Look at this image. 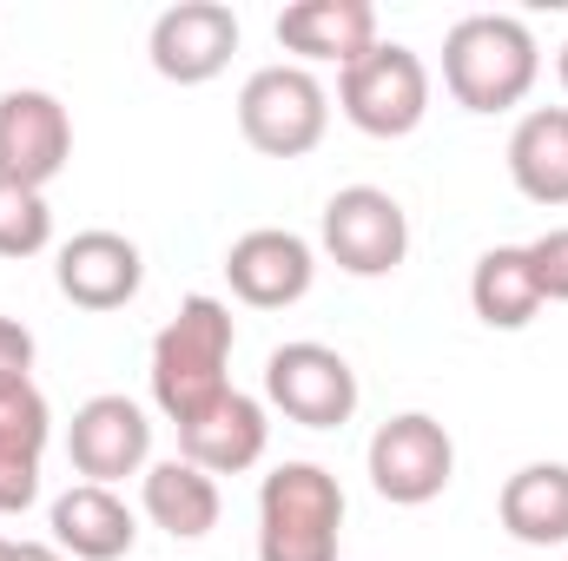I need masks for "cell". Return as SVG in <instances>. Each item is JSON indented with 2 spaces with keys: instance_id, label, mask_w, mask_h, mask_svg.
<instances>
[{
  "instance_id": "cell-11",
  "label": "cell",
  "mask_w": 568,
  "mask_h": 561,
  "mask_svg": "<svg viewBox=\"0 0 568 561\" xmlns=\"http://www.w3.org/2000/svg\"><path fill=\"white\" fill-rule=\"evenodd\" d=\"M73 159V120L47 86L0 93V178L47 192Z\"/></svg>"
},
{
  "instance_id": "cell-5",
  "label": "cell",
  "mask_w": 568,
  "mask_h": 561,
  "mask_svg": "<svg viewBox=\"0 0 568 561\" xmlns=\"http://www.w3.org/2000/svg\"><path fill=\"white\" fill-rule=\"evenodd\" d=\"M239 133L265 159H304V152H317L324 133H331V93H324V80L311 67H297V60L258 67L239 86Z\"/></svg>"
},
{
  "instance_id": "cell-7",
  "label": "cell",
  "mask_w": 568,
  "mask_h": 561,
  "mask_svg": "<svg viewBox=\"0 0 568 561\" xmlns=\"http://www.w3.org/2000/svg\"><path fill=\"white\" fill-rule=\"evenodd\" d=\"M357 370L344 350L317 344V337H297V344H278L265 357V404L284 410L304 429H344L357 417Z\"/></svg>"
},
{
  "instance_id": "cell-3",
  "label": "cell",
  "mask_w": 568,
  "mask_h": 561,
  "mask_svg": "<svg viewBox=\"0 0 568 561\" xmlns=\"http://www.w3.org/2000/svg\"><path fill=\"white\" fill-rule=\"evenodd\" d=\"M344 489L324 462H278L258 482V561H337Z\"/></svg>"
},
{
  "instance_id": "cell-27",
  "label": "cell",
  "mask_w": 568,
  "mask_h": 561,
  "mask_svg": "<svg viewBox=\"0 0 568 561\" xmlns=\"http://www.w3.org/2000/svg\"><path fill=\"white\" fill-rule=\"evenodd\" d=\"M7 555H13V542H7V536H0V561H7Z\"/></svg>"
},
{
  "instance_id": "cell-19",
  "label": "cell",
  "mask_w": 568,
  "mask_h": 561,
  "mask_svg": "<svg viewBox=\"0 0 568 561\" xmlns=\"http://www.w3.org/2000/svg\"><path fill=\"white\" fill-rule=\"evenodd\" d=\"M496 516L523 549H568V462H523L503 482Z\"/></svg>"
},
{
  "instance_id": "cell-1",
  "label": "cell",
  "mask_w": 568,
  "mask_h": 561,
  "mask_svg": "<svg viewBox=\"0 0 568 561\" xmlns=\"http://www.w3.org/2000/svg\"><path fill=\"white\" fill-rule=\"evenodd\" d=\"M542 47L516 13H463L443 33V86L463 113H509L536 93Z\"/></svg>"
},
{
  "instance_id": "cell-23",
  "label": "cell",
  "mask_w": 568,
  "mask_h": 561,
  "mask_svg": "<svg viewBox=\"0 0 568 561\" xmlns=\"http://www.w3.org/2000/svg\"><path fill=\"white\" fill-rule=\"evenodd\" d=\"M529 265L542 284V304H568V225H549L542 238H529Z\"/></svg>"
},
{
  "instance_id": "cell-24",
  "label": "cell",
  "mask_w": 568,
  "mask_h": 561,
  "mask_svg": "<svg viewBox=\"0 0 568 561\" xmlns=\"http://www.w3.org/2000/svg\"><path fill=\"white\" fill-rule=\"evenodd\" d=\"M33 384V330L20 317H0V397Z\"/></svg>"
},
{
  "instance_id": "cell-4",
  "label": "cell",
  "mask_w": 568,
  "mask_h": 561,
  "mask_svg": "<svg viewBox=\"0 0 568 561\" xmlns=\"http://www.w3.org/2000/svg\"><path fill=\"white\" fill-rule=\"evenodd\" d=\"M337 106L364 140H410L429 120V67L417 47L377 40L364 60L337 73Z\"/></svg>"
},
{
  "instance_id": "cell-16",
  "label": "cell",
  "mask_w": 568,
  "mask_h": 561,
  "mask_svg": "<svg viewBox=\"0 0 568 561\" xmlns=\"http://www.w3.org/2000/svg\"><path fill=\"white\" fill-rule=\"evenodd\" d=\"M47 529L67 561H120L140 542V516L120 502V489H100V482H73L67 496H53Z\"/></svg>"
},
{
  "instance_id": "cell-13",
  "label": "cell",
  "mask_w": 568,
  "mask_h": 561,
  "mask_svg": "<svg viewBox=\"0 0 568 561\" xmlns=\"http://www.w3.org/2000/svg\"><path fill=\"white\" fill-rule=\"evenodd\" d=\"M311 278H317V252H311V238H297L284 225H258V232L232 238V252H225V284L252 310L297 304L311 290Z\"/></svg>"
},
{
  "instance_id": "cell-18",
  "label": "cell",
  "mask_w": 568,
  "mask_h": 561,
  "mask_svg": "<svg viewBox=\"0 0 568 561\" xmlns=\"http://www.w3.org/2000/svg\"><path fill=\"white\" fill-rule=\"evenodd\" d=\"M53 436V410L33 384L0 397V516H27L40 502V456Z\"/></svg>"
},
{
  "instance_id": "cell-12",
  "label": "cell",
  "mask_w": 568,
  "mask_h": 561,
  "mask_svg": "<svg viewBox=\"0 0 568 561\" xmlns=\"http://www.w3.org/2000/svg\"><path fill=\"white\" fill-rule=\"evenodd\" d=\"M53 284H60V297L80 304V310H126L145 284V258L126 232L93 225V232H73V238L60 245Z\"/></svg>"
},
{
  "instance_id": "cell-6",
  "label": "cell",
  "mask_w": 568,
  "mask_h": 561,
  "mask_svg": "<svg viewBox=\"0 0 568 561\" xmlns=\"http://www.w3.org/2000/svg\"><path fill=\"white\" fill-rule=\"evenodd\" d=\"M324 258L351 278H390L410 258V212L384 185H344L324 198Z\"/></svg>"
},
{
  "instance_id": "cell-21",
  "label": "cell",
  "mask_w": 568,
  "mask_h": 561,
  "mask_svg": "<svg viewBox=\"0 0 568 561\" xmlns=\"http://www.w3.org/2000/svg\"><path fill=\"white\" fill-rule=\"evenodd\" d=\"M469 310L489 324V330H523L536 324L542 310V284L529 265V245H489L469 272Z\"/></svg>"
},
{
  "instance_id": "cell-10",
  "label": "cell",
  "mask_w": 568,
  "mask_h": 561,
  "mask_svg": "<svg viewBox=\"0 0 568 561\" xmlns=\"http://www.w3.org/2000/svg\"><path fill=\"white\" fill-rule=\"evenodd\" d=\"M67 456L100 489H113L126 476H145L152 469V417H145L133 397L100 390V397H87L73 410V422H67Z\"/></svg>"
},
{
  "instance_id": "cell-26",
  "label": "cell",
  "mask_w": 568,
  "mask_h": 561,
  "mask_svg": "<svg viewBox=\"0 0 568 561\" xmlns=\"http://www.w3.org/2000/svg\"><path fill=\"white\" fill-rule=\"evenodd\" d=\"M556 73H562V93H568V40H562V53H556Z\"/></svg>"
},
{
  "instance_id": "cell-25",
  "label": "cell",
  "mask_w": 568,
  "mask_h": 561,
  "mask_svg": "<svg viewBox=\"0 0 568 561\" xmlns=\"http://www.w3.org/2000/svg\"><path fill=\"white\" fill-rule=\"evenodd\" d=\"M7 561H67V555H60L53 542H13V555Z\"/></svg>"
},
{
  "instance_id": "cell-17",
  "label": "cell",
  "mask_w": 568,
  "mask_h": 561,
  "mask_svg": "<svg viewBox=\"0 0 568 561\" xmlns=\"http://www.w3.org/2000/svg\"><path fill=\"white\" fill-rule=\"evenodd\" d=\"M140 509L172 542H205L219 529V516H225V496H219V476H205L185 456H165L140 476Z\"/></svg>"
},
{
  "instance_id": "cell-2",
  "label": "cell",
  "mask_w": 568,
  "mask_h": 561,
  "mask_svg": "<svg viewBox=\"0 0 568 561\" xmlns=\"http://www.w3.org/2000/svg\"><path fill=\"white\" fill-rule=\"evenodd\" d=\"M232 350H239V324L232 304L219 297H185L179 317L152 337V404L172 422H192L205 404H219L232 390Z\"/></svg>"
},
{
  "instance_id": "cell-8",
  "label": "cell",
  "mask_w": 568,
  "mask_h": 561,
  "mask_svg": "<svg viewBox=\"0 0 568 561\" xmlns=\"http://www.w3.org/2000/svg\"><path fill=\"white\" fill-rule=\"evenodd\" d=\"M364 462H371V489L384 502H397V509H424V502H436L456 482V442L424 410H404V417L377 422Z\"/></svg>"
},
{
  "instance_id": "cell-20",
  "label": "cell",
  "mask_w": 568,
  "mask_h": 561,
  "mask_svg": "<svg viewBox=\"0 0 568 561\" xmlns=\"http://www.w3.org/2000/svg\"><path fill=\"white\" fill-rule=\"evenodd\" d=\"M509 178L529 205H568V106H536L516 120Z\"/></svg>"
},
{
  "instance_id": "cell-22",
  "label": "cell",
  "mask_w": 568,
  "mask_h": 561,
  "mask_svg": "<svg viewBox=\"0 0 568 561\" xmlns=\"http://www.w3.org/2000/svg\"><path fill=\"white\" fill-rule=\"evenodd\" d=\"M47 245H53L47 192L0 178V258H33V252H47Z\"/></svg>"
},
{
  "instance_id": "cell-15",
  "label": "cell",
  "mask_w": 568,
  "mask_h": 561,
  "mask_svg": "<svg viewBox=\"0 0 568 561\" xmlns=\"http://www.w3.org/2000/svg\"><path fill=\"white\" fill-rule=\"evenodd\" d=\"M278 47L297 53V67L331 60L337 73L377 47V7L371 0H291L278 13Z\"/></svg>"
},
{
  "instance_id": "cell-9",
  "label": "cell",
  "mask_w": 568,
  "mask_h": 561,
  "mask_svg": "<svg viewBox=\"0 0 568 561\" xmlns=\"http://www.w3.org/2000/svg\"><path fill=\"white\" fill-rule=\"evenodd\" d=\"M145 53H152V73L172 80V86H205L232 67L239 53V13L225 0H179L152 20L145 33Z\"/></svg>"
},
{
  "instance_id": "cell-14",
  "label": "cell",
  "mask_w": 568,
  "mask_h": 561,
  "mask_svg": "<svg viewBox=\"0 0 568 561\" xmlns=\"http://www.w3.org/2000/svg\"><path fill=\"white\" fill-rule=\"evenodd\" d=\"M265 442H272V417H265V404L245 397L239 384H232L219 404H205L192 422H179V456L199 462L205 476H245V469L265 456Z\"/></svg>"
}]
</instances>
